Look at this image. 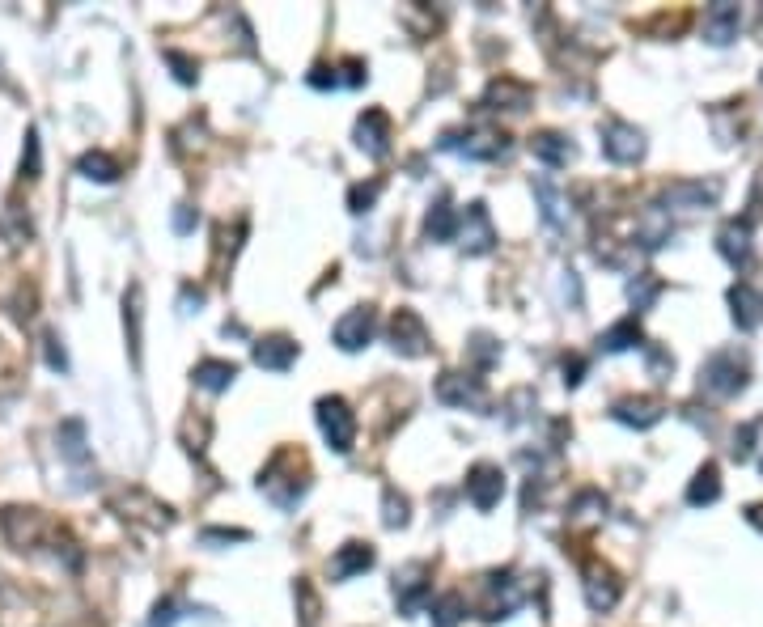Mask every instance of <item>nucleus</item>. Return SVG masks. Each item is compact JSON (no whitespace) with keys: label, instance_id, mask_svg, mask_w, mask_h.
<instances>
[{"label":"nucleus","instance_id":"34","mask_svg":"<svg viewBox=\"0 0 763 627\" xmlns=\"http://www.w3.org/2000/svg\"><path fill=\"white\" fill-rule=\"evenodd\" d=\"M378 191H382L378 178H374V183H357V187L348 191V208L352 212H369V208H374V200H378Z\"/></svg>","mask_w":763,"mask_h":627},{"label":"nucleus","instance_id":"5","mask_svg":"<svg viewBox=\"0 0 763 627\" xmlns=\"http://www.w3.org/2000/svg\"><path fill=\"white\" fill-rule=\"evenodd\" d=\"M602 153H607V161H615V166H636V161L645 157V132L632 128L624 119H607L602 123Z\"/></svg>","mask_w":763,"mask_h":627},{"label":"nucleus","instance_id":"38","mask_svg":"<svg viewBox=\"0 0 763 627\" xmlns=\"http://www.w3.org/2000/svg\"><path fill=\"white\" fill-rule=\"evenodd\" d=\"M297 598H301V606H306V627H314L318 623V598H314V589H310V581H297Z\"/></svg>","mask_w":763,"mask_h":627},{"label":"nucleus","instance_id":"39","mask_svg":"<svg viewBox=\"0 0 763 627\" xmlns=\"http://www.w3.org/2000/svg\"><path fill=\"white\" fill-rule=\"evenodd\" d=\"M174 619H179V606H174V602L166 598V602H157V606H153L149 627H174Z\"/></svg>","mask_w":763,"mask_h":627},{"label":"nucleus","instance_id":"1","mask_svg":"<svg viewBox=\"0 0 763 627\" xmlns=\"http://www.w3.org/2000/svg\"><path fill=\"white\" fill-rule=\"evenodd\" d=\"M0 530L17 551H39L43 543H60L64 530H56V522H47L39 509H22V505H9L0 509Z\"/></svg>","mask_w":763,"mask_h":627},{"label":"nucleus","instance_id":"30","mask_svg":"<svg viewBox=\"0 0 763 627\" xmlns=\"http://www.w3.org/2000/svg\"><path fill=\"white\" fill-rule=\"evenodd\" d=\"M721 496V471L713 467V462H704V467L696 471V479H691V488H687V505H713V500Z\"/></svg>","mask_w":763,"mask_h":627},{"label":"nucleus","instance_id":"2","mask_svg":"<svg viewBox=\"0 0 763 627\" xmlns=\"http://www.w3.org/2000/svg\"><path fill=\"white\" fill-rule=\"evenodd\" d=\"M259 488L268 492L272 505H280V509H293L297 500L306 496V462H301L293 450H280V454L268 462V471H263Z\"/></svg>","mask_w":763,"mask_h":627},{"label":"nucleus","instance_id":"13","mask_svg":"<svg viewBox=\"0 0 763 627\" xmlns=\"http://www.w3.org/2000/svg\"><path fill=\"white\" fill-rule=\"evenodd\" d=\"M374 331H378V314L369 306H357V310H348L340 322H335V344H340L344 352H361L369 339H374Z\"/></svg>","mask_w":763,"mask_h":627},{"label":"nucleus","instance_id":"31","mask_svg":"<svg viewBox=\"0 0 763 627\" xmlns=\"http://www.w3.org/2000/svg\"><path fill=\"white\" fill-rule=\"evenodd\" d=\"M140 284H132L128 297H123V322H128V348H132V365H140Z\"/></svg>","mask_w":763,"mask_h":627},{"label":"nucleus","instance_id":"43","mask_svg":"<svg viewBox=\"0 0 763 627\" xmlns=\"http://www.w3.org/2000/svg\"><path fill=\"white\" fill-rule=\"evenodd\" d=\"M43 344H47V365L64 373V369H68V356H64V348H60V339H56V335H47Z\"/></svg>","mask_w":763,"mask_h":627},{"label":"nucleus","instance_id":"35","mask_svg":"<svg viewBox=\"0 0 763 627\" xmlns=\"http://www.w3.org/2000/svg\"><path fill=\"white\" fill-rule=\"evenodd\" d=\"M467 352L475 356V365H479V369H488V365L496 361V356H501V348H496V339H492V335H475L471 344H467Z\"/></svg>","mask_w":763,"mask_h":627},{"label":"nucleus","instance_id":"20","mask_svg":"<svg viewBox=\"0 0 763 627\" xmlns=\"http://www.w3.org/2000/svg\"><path fill=\"white\" fill-rule=\"evenodd\" d=\"M738 26H742V13L738 5H713L704 13V39L713 47H725L738 39Z\"/></svg>","mask_w":763,"mask_h":627},{"label":"nucleus","instance_id":"9","mask_svg":"<svg viewBox=\"0 0 763 627\" xmlns=\"http://www.w3.org/2000/svg\"><path fill=\"white\" fill-rule=\"evenodd\" d=\"M437 399L446 407H471L479 411L488 403V390H484V378H475V373H458V369H446L437 378Z\"/></svg>","mask_w":763,"mask_h":627},{"label":"nucleus","instance_id":"26","mask_svg":"<svg viewBox=\"0 0 763 627\" xmlns=\"http://www.w3.org/2000/svg\"><path fill=\"white\" fill-rule=\"evenodd\" d=\"M721 255L730 259L734 267L751 263V225L747 221H730V225L721 229Z\"/></svg>","mask_w":763,"mask_h":627},{"label":"nucleus","instance_id":"40","mask_svg":"<svg viewBox=\"0 0 763 627\" xmlns=\"http://www.w3.org/2000/svg\"><path fill=\"white\" fill-rule=\"evenodd\" d=\"M166 60H170V64H174V68H179V73H174V77H179V81H183V85H191V81H195V77H200V73H195V64H191V60H187V56H179V51H166Z\"/></svg>","mask_w":763,"mask_h":627},{"label":"nucleus","instance_id":"17","mask_svg":"<svg viewBox=\"0 0 763 627\" xmlns=\"http://www.w3.org/2000/svg\"><path fill=\"white\" fill-rule=\"evenodd\" d=\"M535 200H539V217L547 229H560L569 225V200H564V191L552 183V178H535Z\"/></svg>","mask_w":763,"mask_h":627},{"label":"nucleus","instance_id":"45","mask_svg":"<svg viewBox=\"0 0 763 627\" xmlns=\"http://www.w3.org/2000/svg\"><path fill=\"white\" fill-rule=\"evenodd\" d=\"M581 373H585V361H581V356H569V361H564V382L577 386V382H581Z\"/></svg>","mask_w":763,"mask_h":627},{"label":"nucleus","instance_id":"23","mask_svg":"<svg viewBox=\"0 0 763 627\" xmlns=\"http://www.w3.org/2000/svg\"><path fill=\"white\" fill-rule=\"evenodd\" d=\"M530 153H535L543 166L560 170V166H569L577 149H573V140L560 136V132H535V136H530Z\"/></svg>","mask_w":763,"mask_h":627},{"label":"nucleus","instance_id":"14","mask_svg":"<svg viewBox=\"0 0 763 627\" xmlns=\"http://www.w3.org/2000/svg\"><path fill=\"white\" fill-rule=\"evenodd\" d=\"M484 589H488V602H484V619H488V623L509 619L513 611H518L522 589H518V581H513L509 572H492V577L484 581Z\"/></svg>","mask_w":763,"mask_h":627},{"label":"nucleus","instance_id":"44","mask_svg":"<svg viewBox=\"0 0 763 627\" xmlns=\"http://www.w3.org/2000/svg\"><path fill=\"white\" fill-rule=\"evenodd\" d=\"M246 530H204V543H246Z\"/></svg>","mask_w":763,"mask_h":627},{"label":"nucleus","instance_id":"47","mask_svg":"<svg viewBox=\"0 0 763 627\" xmlns=\"http://www.w3.org/2000/svg\"><path fill=\"white\" fill-rule=\"evenodd\" d=\"M751 522L763 530V505H751Z\"/></svg>","mask_w":763,"mask_h":627},{"label":"nucleus","instance_id":"12","mask_svg":"<svg viewBox=\"0 0 763 627\" xmlns=\"http://www.w3.org/2000/svg\"><path fill=\"white\" fill-rule=\"evenodd\" d=\"M458 238H463V250L467 255H488V250L496 246V229H492V217L484 204H467L463 221H458Z\"/></svg>","mask_w":763,"mask_h":627},{"label":"nucleus","instance_id":"16","mask_svg":"<svg viewBox=\"0 0 763 627\" xmlns=\"http://www.w3.org/2000/svg\"><path fill=\"white\" fill-rule=\"evenodd\" d=\"M488 111H505V115H522L530 106V85L526 81H513V77H496L484 94Z\"/></svg>","mask_w":763,"mask_h":627},{"label":"nucleus","instance_id":"7","mask_svg":"<svg viewBox=\"0 0 763 627\" xmlns=\"http://www.w3.org/2000/svg\"><path fill=\"white\" fill-rule=\"evenodd\" d=\"M441 149H450V153H463L471 161H496L501 153H509V136L505 132H446L441 136Z\"/></svg>","mask_w":763,"mask_h":627},{"label":"nucleus","instance_id":"46","mask_svg":"<svg viewBox=\"0 0 763 627\" xmlns=\"http://www.w3.org/2000/svg\"><path fill=\"white\" fill-rule=\"evenodd\" d=\"M191 225H195V212H191V208H179V212H174V229H179V234H187Z\"/></svg>","mask_w":763,"mask_h":627},{"label":"nucleus","instance_id":"10","mask_svg":"<svg viewBox=\"0 0 763 627\" xmlns=\"http://www.w3.org/2000/svg\"><path fill=\"white\" fill-rule=\"evenodd\" d=\"M390 348H395L399 356H424L433 348L429 339V327H424V318L416 310H395V318H390Z\"/></svg>","mask_w":763,"mask_h":627},{"label":"nucleus","instance_id":"21","mask_svg":"<svg viewBox=\"0 0 763 627\" xmlns=\"http://www.w3.org/2000/svg\"><path fill=\"white\" fill-rule=\"evenodd\" d=\"M730 306H734L738 331H755L759 322H763V293L755 289V284H747V280L730 289Z\"/></svg>","mask_w":763,"mask_h":627},{"label":"nucleus","instance_id":"42","mask_svg":"<svg viewBox=\"0 0 763 627\" xmlns=\"http://www.w3.org/2000/svg\"><path fill=\"white\" fill-rule=\"evenodd\" d=\"M628 293H632V301H636V310H645V306H649V297L658 293V280H641V284L632 280V289H628Z\"/></svg>","mask_w":763,"mask_h":627},{"label":"nucleus","instance_id":"4","mask_svg":"<svg viewBox=\"0 0 763 627\" xmlns=\"http://www.w3.org/2000/svg\"><path fill=\"white\" fill-rule=\"evenodd\" d=\"M111 505L119 509L123 522H136V526H145V530H170L174 526V513L170 505H162V500H153L149 492H140V488H128V492H119Z\"/></svg>","mask_w":763,"mask_h":627},{"label":"nucleus","instance_id":"24","mask_svg":"<svg viewBox=\"0 0 763 627\" xmlns=\"http://www.w3.org/2000/svg\"><path fill=\"white\" fill-rule=\"evenodd\" d=\"M365 568H374V547L369 543H344L340 551H335V560H331V577L348 581V577H357V572H365Z\"/></svg>","mask_w":763,"mask_h":627},{"label":"nucleus","instance_id":"27","mask_svg":"<svg viewBox=\"0 0 763 627\" xmlns=\"http://www.w3.org/2000/svg\"><path fill=\"white\" fill-rule=\"evenodd\" d=\"M641 322H636V314H628V318H619L611 331H602L598 335V348L602 352H628V348H641Z\"/></svg>","mask_w":763,"mask_h":627},{"label":"nucleus","instance_id":"18","mask_svg":"<svg viewBox=\"0 0 763 627\" xmlns=\"http://www.w3.org/2000/svg\"><path fill=\"white\" fill-rule=\"evenodd\" d=\"M357 145L369 157H386L390 153V119H386V111H365L357 119Z\"/></svg>","mask_w":763,"mask_h":627},{"label":"nucleus","instance_id":"37","mask_svg":"<svg viewBox=\"0 0 763 627\" xmlns=\"http://www.w3.org/2000/svg\"><path fill=\"white\" fill-rule=\"evenodd\" d=\"M22 178H39V132H26V149H22Z\"/></svg>","mask_w":763,"mask_h":627},{"label":"nucleus","instance_id":"8","mask_svg":"<svg viewBox=\"0 0 763 627\" xmlns=\"http://www.w3.org/2000/svg\"><path fill=\"white\" fill-rule=\"evenodd\" d=\"M433 594V568L429 564H403L395 572V602H399V611L403 615H416L424 602H429Z\"/></svg>","mask_w":763,"mask_h":627},{"label":"nucleus","instance_id":"6","mask_svg":"<svg viewBox=\"0 0 763 627\" xmlns=\"http://www.w3.org/2000/svg\"><path fill=\"white\" fill-rule=\"evenodd\" d=\"M700 386L721 394V399H730V394H738L742 386H747V361H738V352L708 356V365L700 369Z\"/></svg>","mask_w":763,"mask_h":627},{"label":"nucleus","instance_id":"19","mask_svg":"<svg viewBox=\"0 0 763 627\" xmlns=\"http://www.w3.org/2000/svg\"><path fill=\"white\" fill-rule=\"evenodd\" d=\"M0 242H5L9 250H22L26 242H34V221L17 200H9L5 208H0Z\"/></svg>","mask_w":763,"mask_h":627},{"label":"nucleus","instance_id":"22","mask_svg":"<svg viewBox=\"0 0 763 627\" xmlns=\"http://www.w3.org/2000/svg\"><path fill=\"white\" fill-rule=\"evenodd\" d=\"M297 361V344L289 335H268L255 344V365L259 369H272V373H285Z\"/></svg>","mask_w":763,"mask_h":627},{"label":"nucleus","instance_id":"28","mask_svg":"<svg viewBox=\"0 0 763 627\" xmlns=\"http://www.w3.org/2000/svg\"><path fill=\"white\" fill-rule=\"evenodd\" d=\"M458 212L450 208V195H441V200L429 208V217H424V234H429L433 242H450L458 234Z\"/></svg>","mask_w":763,"mask_h":627},{"label":"nucleus","instance_id":"11","mask_svg":"<svg viewBox=\"0 0 763 627\" xmlns=\"http://www.w3.org/2000/svg\"><path fill=\"white\" fill-rule=\"evenodd\" d=\"M467 496H471V505L479 513H488L501 505V496H505V471L496 467V462H475V467L467 471Z\"/></svg>","mask_w":763,"mask_h":627},{"label":"nucleus","instance_id":"41","mask_svg":"<svg viewBox=\"0 0 763 627\" xmlns=\"http://www.w3.org/2000/svg\"><path fill=\"white\" fill-rule=\"evenodd\" d=\"M755 433H759V424H747L742 433L734 437V458L742 462V458H751V441H755Z\"/></svg>","mask_w":763,"mask_h":627},{"label":"nucleus","instance_id":"33","mask_svg":"<svg viewBox=\"0 0 763 627\" xmlns=\"http://www.w3.org/2000/svg\"><path fill=\"white\" fill-rule=\"evenodd\" d=\"M429 611H433V627H454L467 615V606H463V594H441Z\"/></svg>","mask_w":763,"mask_h":627},{"label":"nucleus","instance_id":"3","mask_svg":"<svg viewBox=\"0 0 763 627\" xmlns=\"http://www.w3.org/2000/svg\"><path fill=\"white\" fill-rule=\"evenodd\" d=\"M318 416V428H323V437L335 454H348L352 441H357V416H352V407L340 399V394H331V399H318L314 407Z\"/></svg>","mask_w":763,"mask_h":627},{"label":"nucleus","instance_id":"36","mask_svg":"<svg viewBox=\"0 0 763 627\" xmlns=\"http://www.w3.org/2000/svg\"><path fill=\"white\" fill-rule=\"evenodd\" d=\"M382 522H386L390 530H395V526H407V500H403L395 488L386 492V513H382Z\"/></svg>","mask_w":763,"mask_h":627},{"label":"nucleus","instance_id":"29","mask_svg":"<svg viewBox=\"0 0 763 627\" xmlns=\"http://www.w3.org/2000/svg\"><path fill=\"white\" fill-rule=\"evenodd\" d=\"M191 378H195V386H204V390H217V394H221V390L234 386L238 365H234V361H200Z\"/></svg>","mask_w":763,"mask_h":627},{"label":"nucleus","instance_id":"25","mask_svg":"<svg viewBox=\"0 0 763 627\" xmlns=\"http://www.w3.org/2000/svg\"><path fill=\"white\" fill-rule=\"evenodd\" d=\"M611 416H615L619 424H632V428H653V424L666 416V411H662L658 399H619Z\"/></svg>","mask_w":763,"mask_h":627},{"label":"nucleus","instance_id":"32","mask_svg":"<svg viewBox=\"0 0 763 627\" xmlns=\"http://www.w3.org/2000/svg\"><path fill=\"white\" fill-rule=\"evenodd\" d=\"M77 170H81L85 178H98V183H115V178H119V161L106 157V153H85V157L77 161Z\"/></svg>","mask_w":763,"mask_h":627},{"label":"nucleus","instance_id":"15","mask_svg":"<svg viewBox=\"0 0 763 627\" xmlns=\"http://www.w3.org/2000/svg\"><path fill=\"white\" fill-rule=\"evenodd\" d=\"M619 594H624V585H619V577L607 564L585 568V602H590V611H611L619 602Z\"/></svg>","mask_w":763,"mask_h":627}]
</instances>
